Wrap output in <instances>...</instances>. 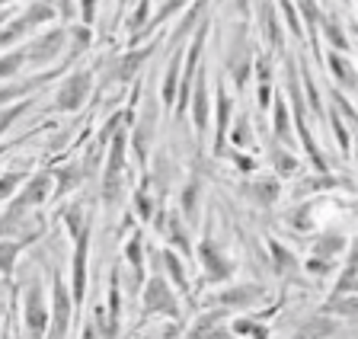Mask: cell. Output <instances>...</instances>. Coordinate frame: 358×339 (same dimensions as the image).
I'll return each instance as SVG.
<instances>
[{"instance_id": "7c38bea8", "label": "cell", "mask_w": 358, "mask_h": 339, "mask_svg": "<svg viewBox=\"0 0 358 339\" xmlns=\"http://www.w3.org/2000/svg\"><path fill=\"white\" fill-rule=\"evenodd\" d=\"M26 304H29V314H26V324H29V330L36 333H42V326H45V308H42V298H38V288H32L29 291V298H26Z\"/></svg>"}, {"instance_id": "3957f363", "label": "cell", "mask_w": 358, "mask_h": 339, "mask_svg": "<svg viewBox=\"0 0 358 339\" xmlns=\"http://www.w3.org/2000/svg\"><path fill=\"white\" fill-rule=\"evenodd\" d=\"M61 45H64V32L55 29V32H48L45 38H38L36 45L26 48V58L36 61V64H45V61L52 58V55H58V52H61Z\"/></svg>"}, {"instance_id": "83f0119b", "label": "cell", "mask_w": 358, "mask_h": 339, "mask_svg": "<svg viewBox=\"0 0 358 339\" xmlns=\"http://www.w3.org/2000/svg\"><path fill=\"white\" fill-rule=\"evenodd\" d=\"M20 180H26V173H10L7 180H0V199H7L10 192L16 189V182H20Z\"/></svg>"}, {"instance_id": "1f68e13d", "label": "cell", "mask_w": 358, "mask_h": 339, "mask_svg": "<svg viewBox=\"0 0 358 339\" xmlns=\"http://www.w3.org/2000/svg\"><path fill=\"white\" fill-rule=\"evenodd\" d=\"M355 144H358V141H355ZM355 160H358V147H355Z\"/></svg>"}, {"instance_id": "d6986e66", "label": "cell", "mask_w": 358, "mask_h": 339, "mask_svg": "<svg viewBox=\"0 0 358 339\" xmlns=\"http://www.w3.org/2000/svg\"><path fill=\"white\" fill-rule=\"evenodd\" d=\"M262 26H266V32H268V42L278 48L282 36H278V23H275V13H272V7H262Z\"/></svg>"}, {"instance_id": "30bf717a", "label": "cell", "mask_w": 358, "mask_h": 339, "mask_svg": "<svg viewBox=\"0 0 358 339\" xmlns=\"http://www.w3.org/2000/svg\"><path fill=\"white\" fill-rule=\"evenodd\" d=\"M195 131H205V125H208V83H205V74L199 77V87H195Z\"/></svg>"}, {"instance_id": "ac0fdd59", "label": "cell", "mask_w": 358, "mask_h": 339, "mask_svg": "<svg viewBox=\"0 0 358 339\" xmlns=\"http://www.w3.org/2000/svg\"><path fill=\"white\" fill-rule=\"evenodd\" d=\"M26 48H20V52H13V55H7V58H0V77H10V74H16L20 71V64H26Z\"/></svg>"}, {"instance_id": "d4e9b609", "label": "cell", "mask_w": 358, "mask_h": 339, "mask_svg": "<svg viewBox=\"0 0 358 339\" xmlns=\"http://www.w3.org/2000/svg\"><path fill=\"white\" fill-rule=\"evenodd\" d=\"M16 243H0V272H10L13 269V259H16Z\"/></svg>"}, {"instance_id": "5b68a950", "label": "cell", "mask_w": 358, "mask_h": 339, "mask_svg": "<svg viewBox=\"0 0 358 339\" xmlns=\"http://www.w3.org/2000/svg\"><path fill=\"white\" fill-rule=\"evenodd\" d=\"M148 310H166V314H179L176 301H173L170 288H166V282L157 275L154 282L148 285Z\"/></svg>"}, {"instance_id": "52a82bcc", "label": "cell", "mask_w": 358, "mask_h": 339, "mask_svg": "<svg viewBox=\"0 0 358 339\" xmlns=\"http://www.w3.org/2000/svg\"><path fill=\"white\" fill-rule=\"evenodd\" d=\"M154 125H157V106H148L141 115V125H138V131H134V151H138V157H148V141L150 135H154Z\"/></svg>"}, {"instance_id": "277c9868", "label": "cell", "mask_w": 358, "mask_h": 339, "mask_svg": "<svg viewBox=\"0 0 358 339\" xmlns=\"http://www.w3.org/2000/svg\"><path fill=\"white\" fill-rule=\"evenodd\" d=\"M262 288L259 285H237V288H227V291L217 294V304L221 308H246V304L259 301Z\"/></svg>"}, {"instance_id": "ffe728a7", "label": "cell", "mask_w": 358, "mask_h": 339, "mask_svg": "<svg viewBox=\"0 0 358 339\" xmlns=\"http://www.w3.org/2000/svg\"><path fill=\"white\" fill-rule=\"evenodd\" d=\"M275 131L285 135V141H291V125H288V109L282 99H275Z\"/></svg>"}, {"instance_id": "d6a6232c", "label": "cell", "mask_w": 358, "mask_h": 339, "mask_svg": "<svg viewBox=\"0 0 358 339\" xmlns=\"http://www.w3.org/2000/svg\"><path fill=\"white\" fill-rule=\"evenodd\" d=\"M355 211H358V202H355Z\"/></svg>"}, {"instance_id": "484cf974", "label": "cell", "mask_w": 358, "mask_h": 339, "mask_svg": "<svg viewBox=\"0 0 358 339\" xmlns=\"http://www.w3.org/2000/svg\"><path fill=\"white\" fill-rule=\"evenodd\" d=\"M231 141L240 144V147H250V144H253V141H250V122H246V119L237 122V129L231 131Z\"/></svg>"}, {"instance_id": "8fae6325", "label": "cell", "mask_w": 358, "mask_h": 339, "mask_svg": "<svg viewBox=\"0 0 358 339\" xmlns=\"http://www.w3.org/2000/svg\"><path fill=\"white\" fill-rule=\"evenodd\" d=\"M67 330V291L61 282H55V336L52 339H64Z\"/></svg>"}, {"instance_id": "9c48e42d", "label": "cell", "mask_w": 358, "mask_h": 339, "mask_svg": "<svg viewBox=\"0 0 358 339\" xmlns=\"http://www.w3.org/2000/svg\"><path fill=\"white\" fill-rule=\"evenodd\" d=\"M329 74H333L336 77V80H339V83H343V87H349V90H355V87H358V74H355V71H352V64H349V61H345L343 58V55H333V52H329Z\"/></svg>"}, {"instance_id": "603a6c76", "label": "cell", "mask_w": 358, "mask_h": 339, "mask_svg": "<svg viewBox=\"0 0 358 339\" xmlns=\"http://www.w3.org/2000/svg\"><path fill=\"white\" fill-rule=\"evenodd\" d=\"M327 310H336V314H352L358 317V298H343V301H329Z\"/></svg>"}, {"instance_id": "4dcf8cb0", "label": "cell", "mask_w": 358, "mask_h": 339, "mask_svg": "<svg viewBox=\"0 0 358 339\" xmlns=\"http://www.w3.org/2000/svg\"><path fill=\"white\" fill-rule=\"evenodd\" d=\"M83 339H93V330H87V336H83Z\"/></svg>"}, {"instance_id": "7402d4cb", "label": "cell", "mask_w": 358, "mask_h": 339, "mask_svg": "<svg viewBox=\"0 0 358 339\" xmlns=\"http://www.w3.org/2000/svg\"><path fill=\"white\" fill-rule=\"evenodd\" d=\"M148 55H150V48H144V52H134L131 58L122 61V68H119V77H122V80H125L128 74H134V71H138V64H141V61L148 58Z\"/></svg>"}, {"instance_id": "f1b7e54d", "label": "cell", "mask_w": 358, "mask_h": 339, "mask_svg": "<svg viewBox=\"0 0 358 339\" xmlns=\"http://www.w3.org/2000/svg\"><path fill=\"white\" fill-rule=\"evenodd\" d=\"M349 266H355V269H358V240L352 243V253H349Z\"/></svg>"}, {"instance_id": "5bb4252c", "label": "cell", "mask_w": 358, "mask_h": 339, "mask_svg": "<svg viewBox=\"0 0 358 339\" xmlns=\"http://www.w3.org/2000/svg\"><path fill=\"white\" fill-rule=\"evenodd\" d=\"M45 189H48V176L42 173V176H36V180L29 182V189H26V192H22V199H20V202H16V208H22V211H26V208H29V205H36L38 199L45 196Z\"/></svg>"}, {"instance_id": "9a60e30c", "label": "cell", "mask_w": 358, "mask_h": 339, "mask_svg": "<svg viewBox=\"0 0 358 339\" xmlns=\"http://www.w3.org/2000/svg\"><path fill=\"white\" fill-rule=\"evenodd\" d=\"M323 32H327L329 45H336V48H339V52H349V38H345L343 26L336 23L333 16H327V20H323Z\"/></svg>"}, {"instance_id": "4316f807", "label": "cell", "mask_w": 358, "mask_h": 339, "mask_svg": "<svg viewBox=\"0 0 358 339\" xmlns=\"http://www.w3.org/2000/svg\"><path fill=\"white\" fill-rule=\"evenodd\" d=\"M333 119V131H336V138H339V151L343 154H349V135H345V129H343V122H339V115H329Z\"/></svg>"}, {"instance_id": "44dd1931", "label": "cell", "mask_w": 358, "mask_h": 339, "mask_svg": "<svg viewBox=\"0 0 358 339\" xmlns=\"http://www.w3.org/2000/svg\"><path fill=\"white\" fill-rule=\"evenodd\" d=\"M182 208H186L189 218H195V208H199V182H189L186 192H182Z\"/></svg>"}, {"instance_id": "ba28073f", "label": "cell", "mask_w": 358, "mask_h": 339, "mask_svg": "<svg viewBox=\"0 0 358 339\" xmlns=\"http://www.w3.org/2000/svg\"><path fill=\"white\" fill-rule=\"evenodd\" d=\"M231 93H227V87H217V147L224 144V138H227V125H231Z\"/></svg>"}, {"instance_id": "8992f818", "label": "cell", "mask_w": 358, "mask_h": 339, "mask_svg": "<svg viewBox=\"0 0 358 339\" xmlns=\"http://www.w3.org/2000/svg\"><path fill=\"white\" fill-rule=\"evenodd\" d=\"M343 250H345V234L343 231H327V234H320L317 240H313V257L317 259H329V263H333Z\"/></svg>"}, {"instance_id": "cb8c5ba5", "label": "cell", "mask_w": 358, "mask_h": 339, "mask_svg": "<svg viewBox=\"0 0 358 339\" xmlns=\"http://www.w3.org/2000/svg\"><path fill=\"white\" fill-rule=\"evenodd\" d=\"M166 269H170L173 282H176V285L186 291V272H182V266H179V259L173 257V253H166Z\"/></svg>"}, {"instance_id": "f546056e", "label": "cell", "mask_w": 358, "mask_h": 339, "mask_svg": "<svg viewBox=\"0 0 358 339\" xmlns=\"http://www.w3.org/2000/svg\"><path fill=\"white\" fill-rule=\"evenodd\" d=\"M352 291H355V294H358V279H355V282H352Z\"/></svg>"}, {"instance_id": "2e32d148", "label": "cell", "mask_w": 358, "mask_h": 339, "mask_svg": "<svg viewBox=\"0 0 358 339\" xmlns=\"http://www.w3.org/2000/svg\"><path fill=\"white\" fill-rule=\"evenodd\" d=\"M268 247H272V259H275V269L278 272H294V257L288 253V247H282L278 240H272Z\"/></svg>"}, {"instance_id": "e0dca14e", "label": "cell", "mask_w": 358, "mask_h": 339, "mask_svg": "<svg viewBox=\"0 0 358 339\" xmlns=\"http://www.w3.org/2000/svg\"><path fill=\"white\" fill-rule=\"evenodd\" d=\"M272 164H275V173L278 176H294V173H298V160L291 157L288 151H275V154H272Z\"/></svg>"}, {"instance_id": "6da1fadb", "label": "cell", "mask_w": 358, "mask_h": 339, "mask_svg": "<svg viewBox=\"0 0 358 339\" xmlns=\"http://www.w3.org/2000/svg\"><path fill=\"white\" fill-rule=\"evenodd\" d=\"M199 247H201L199 257H201V266H205V272H208V282L231 279V272H234V263H231V259H224L221 250H217L211 240H201Z\"/></svg>"}, {"instance_id": "836d02e7", "label": "cell", "mask_w": 358, "mask_h": 339, "mask_svg": "<svg viewBox=\"0 0 358 339\" xmlns=\"http://www.w3.org/2000/svg\"><path fill=\"white\" fill-rule=\"evenodd\" d=\"M0 3H7V0H0Z\"/></svg>"}, {"instance_id": "4fadbf2b", "label": "cell", "mask_w": 358, "mask_h": 339, "mask_svg": "<svg viewBox=\"0 0 358 339\" xmlns=\"http://www.w3.org/2000/svg\"><path fill=\"white\" fill-rule=\"evenodd\" d=\"M282 196V186L275 180H256L253 186V199L259 205H275V199Z\"/></svg>"}, {"instance_id": "7a4b0ae2", "label": "cell", "mask_w": 358, "mask_h": 339, "mask_svg": "<svg viewBox=\"0 0 358 339\" xmlns=\"http://www.w3.org/2000/svg\"><path fill=\"white\" fill-rule=\"evenodd\" d=\"M87 93H90V74H74L61 87L58 109H77V106L87 99Z\"/></svg>"}]
</instances>
